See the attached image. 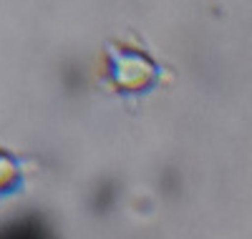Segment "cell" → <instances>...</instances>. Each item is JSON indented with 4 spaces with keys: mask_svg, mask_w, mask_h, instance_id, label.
<instances>
[{
    "mask_svg": "<svg viewBox=\"0 0 252 239\" xmlns=\"http://www.w3.org/2000/svg\"><path fill=\"white\" fill-rule=\"evenodd\" d=\"M23 186V169L15 154L0 149V197H10Z\"/></svg>",
    "mask_w": 252,
    "mask_h": 239,
    "instance_id": "cell-2",
    "label": "cell"
},
{
    "mask_svg": "<svg viewBox=\"0 0 252 239\" xmlns=\"http://www.w3.org/2000/svg\"><path fill=\"white\" fill-rule=\"evenodd\" d=\"M106 76L114 89L124 93H141L157 83L159 68L144 51L116 46L111 53H106Z\"/></svg>",
    "mask_w": 252,
    "mask_h": 239,
    "instance_id": "cell-1",
    "label": "cell"
}]
</instances>
